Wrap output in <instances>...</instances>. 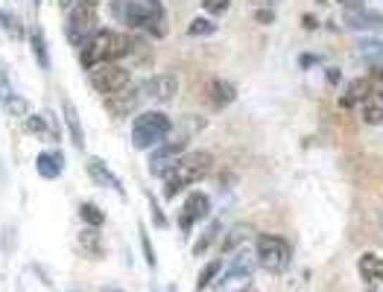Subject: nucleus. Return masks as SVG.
<instances>
[{
    "label": "nucleus",
    "instance_id": "obj_40",
    "mask_svg": "<svg viewBox=\"0 0 383 292\" xmlns=\"http://www.w3.org/2000/svg\"><path fill=\"white\" fill-rule=\"evenodd\" d=\"M339 4L346 6V9H360V6H363V0H339Z\"/></svg>",
    "mask_w": 383,
    "mask_h": 292
},
{
    "label": "nucleus",
    "instance_id": "obj_2",
    "mask_svg": "<svg viewBox=\"0 0 383 292\" xmlns=\"http://www.w3.org/2000/svg\"><path fill=\"white\" fill-rule=\"evenodd\" d=\"M111 15L118 18L120 24L132 27V30H146L156 38H161L164 27V6L158 0H111Z\"/></svg>",
    "mask_w": 383,
    "mask_h": 292
},
{
    "label": "nucleus",
    "instance_id": "obj_26",
    "mask_svg": "<svg viewBox=\"0 0 383 292\" xmlns=\"http://www.w3.org/2000/svg\"><path fill=\"white\" fill-rule=\"evenodd\" d=\"M249 237H252V225H234L232 228V234L222 240V251H234L237 248V243L243 246Z\"/></svg>",
    "mask_w": 383,
    "mask_h": 292
},
{
    "label": "nucleus",
    "instance_id": "obj_45",
    "mask_svg": "<svg viewBox=\"0 0 383 292\" xmlns=\"http://www.w3.org/2000/svg\"><path fill=\"white\" fill-rule=\"evenodd\" d=\"M316 4H331V0H316Z\"/></svg>",
    "mask_w": 383,
    "mask_h": 292
},
{
    "label": "nucleus",
    "instance_id": "obj_33",
    "mask_svg": "<svg viewBox=\"0 0 383 292\" xmlns=\"http://www.w3.org/2000/svg\"><path fill=\"white\" fill-rule=\"evenodd\" d=\"M369 80H372V96L383 100V68H375Z\"/></svg>",
    "mask_w": 383,
    "mask_h": 292
},
{
    "label": "nucleus",
    "instance_id": "obj_35",
    "mask_svg": "<svg viewBox=\"0 0 383 292\" xmlns=\"http://www.w3.org/2000/svg\"><path fill=\"white\" fill-rule=\"evenodd\" d=\"M146 199H149V208H152V220H156V225H158V228H164V225H167V220H164V213H161L158 202L152 199V196H146Z\"/></svg>",
    "mask_w": 383,
    "mask_h": 292
},
{
    "label": "nucleus",
    "instance_id": "obj_14",
    "mask_svg": "<svg viewBox=\"0 0 383 292\" xmlns=\"http://www.w3.org/2000/svg\"><path fill=\"white\" fill-rule=\"evenodd\" d=\"M138 100H141V94H138V88H126V91H120V94H111L108 96V111L114 114V117H129L132 111L138 108Z\"/></svg>",
    "mask_w": 383,
    "mask_h": 292
},
{
    "label": "nucleus",
    "instance_id": "obj_15",
    "mask_svg": "<svg viewBox=\"0 0 383 292\" xmlns=\"http://www.w3.org/2000/svg\"><path fill=\"white\" fill-rule=\"evenodd\" d=\"M35 170L42 179H59V175L65 172V155L62 152H42L35 158Z\"/></svg>",
    "mask_w": 383,
    "mask_h": 292
},
{
    "label": "nucleus",
    "instance_id": "obj_18",
    "mask_svg": "<svg viewBox=\"0 0 383 292\" xmlns=\"http://www.w3.org/2000/svg\"><path fill=\"white\" fill-rule=\"evenodd\" d=\"M357 269H360V278L366 284L383 286V258L380 255H372V251H369V255H363Z\"/></svg>",
    "mask_w": 383,
    "mask_h": 292
},
{
    "label": "nucleus",
    "instance_id": "obj_36",
    "mask_svg": "<svg viewBox=\"0 0 383 292\" xmlns=\"http://www.w3.org/2000/svg\"><path fill=\"white\" fill-rule=\"evenodd\" d=\"M255 21L258 24H275V12L272 9H258L255 12Z\"/></svg>",
    "mask_w": 383,
    "mask_h": 292
},
{
    "label": "nucleus",
    "instance_id": "obj_6",
    "mask_svg": "<svg viewBox=\"0 0 383 292\" xmlns=\"http://www.w3.org/2000/svg\"><path fill=\"white\" fill-rule=\"evenodd\" d=\"M184 146H187V138H176L170 144H161L156 152H149V172L156 175V179H170L184 158L182 155Z\"/></svg>",
    "mask_w": 383,
    "mask_h": 292
},
{
    "label": "nucleus",
    "instance_id": "obj_5",
    "mask_svg": "<svg viewBox=\"0 0 383 292\" xmlns=\"http://www.w3.org/2000/svg\"><path fill=\"white\" fill-rule=\"evenodd\" d=\"M170 132H173V123H170L167 114L144 111L135 117V123H132V144H135V149H152V146H158Z\"/></svg>",
    "mask_w": 383,
    "mask_h": 292
},
{
    "label": "nucleus",
    "instance_id": "obj_42",
    "mask_svg": "<svg viewBox=\"0 0 383 292\" xmlns=\"http://www.w3.org/2000/svg\"><path fill=\"white\" fill-rule=\"evenodd\" d=\"M100 292H126V289H120V286H103Z\"/></svg>",
    "mask_w": 383,
    "mask_h": 292
},
{
    "label": "nucleus",
    "instance_id": "obj_21",
    "mask_svg": "<svg viewBox=\"0 0 383 292\" xmlns=\"http://www.w3.org/2000/svg\"><path fill=\"white\" fill-rule=\"evenodd\" d=\"M357 50L369 58V62H383V35H363L357 42Z\"/></svg>",
    "mask_w": 383,
    "mask_h": 292
},
{
    "label": "nucleus",
    "instance_id": "obj_48",
    "mask_svg": "<svg viewBox=\"0 0 383 292\" xmlns=\"http://www.w3.org/2000/svg\"><path fill=\"white\" fill-rule=\"evenodd\" d=\"M243 292H255V289H243Z\"/></svg>",
    "mask_w": 383,
    "mask_h": 292
},
{
    "label": "nucleus",
    "instance_id": "obj_16",
    "mask_svg": "<svg viewBox=\"0 0 383 292\" xmlns=\"http://www.w3.org/2000/svg\"><path fill=\"white\" fill-rule=\"evenodd\" d=\"M76 251H80V255H85V258H91V260H97V258L106 255L97 228H85V231L76 234Z\"/></svg>",
    "mask_w": 383,
    "mask_h": 292
},
{
    "label": "nucleus",
    "instance_id": "obj_8",
    "mask_svg": "<svg viewBox=\"0 0 383 292\" xmlns=\"http://www.w3.org/2000/svg\"><path fill=\"white\" fill-rule=\"evenodd\" d=\"M65 32H68V42L73 47L88 44L91 35L97 32V18H94V9L85 6V4H76V9L70 12L68 24H65Z\"/></svg>",
    "mask_w": 383,
    "mask_h": 292
},
{
    "label": "nucleus",
    "instance_id": "obj_13",
    "mask_svg": "<svg viewBox=\"0 0 383 292\" xmlns=\"http://www.w3.org/2000/svg\"><path fill=\"white\" fill-rule=\"evenodd\" d=\"M88 175H91V182L94 184H100V187H108V190H114V193H120V196L126 199V187H123V182L114 175L111 170H108V164L103 161V158H91L88 161Z\"/></svg>",
    "mask_w": 383,
    "mask_h": 292
},
{
    "label": "nucleus",
    "instance_id": "obj_12",
    "mask_svg": "<svg viewBox=\"0 0 383 292\" xmlns=\"http://www.w3.org/2000/svg\"><path fill=\"white\" fill-rule=\"evenodd\" d=\"M255 263H258L255 251H252V248H240V255H234L232 266H228V272H225L222 286H232V284H237V281H240V284L249 281V278H252V272H255Z\"/></svg>",
    "mask_w": 383,
    "mask_h": 292
},
{
    "label": "nucleus",
    "instance_id": "obj_10",
    "mask_svg": "<svg viewBox=\"0 0 383 292\" xmlns=\"http://www.w3.org/2000/svg\"><path fill=\"white\" fill-rule=\"evenodd\" d=\"M342 24L351 32H380L383 35V15L380 12H372V9H346L342 12Z\"/></svg>",
    "mask_w": 383,
    "mask_h": 292
},
{
    "label": "nucleus",
    "instance_id": "obj_17",
    "mask_svg": "<svg viewBox=\"0 0 383 292\" xmlns=\"http://www.w3.org/2000/svg\"><path fill=\"white\" fill-rule=\"evenodd\" d=\"M208 100L217 108H225V106H232L237 100V88L228 80H211L208 82Z\"/></svg>",
    "mask_w": 383,
    "mask_h": 292
},
{
    "label": "nucleus",
    "instance_id": "obj_24",
    "mask_svg": "<svg viewBox=\"0 0 383 292\" xmlns=\"http://www.w3.org/2000/svg\"><path fill=\"white\" fill-rule=\"evenodd\" d=\"M220 269H222L220 260H208V263L202 266V272H199V278H196V292H205L211 284H214V281L220 278Z\"/></svg>",
    "mask_w": 383,
    "mask_h": 292
},
{
    "label": "nucleus",
    "instance_id": "obj_4",
    "mask_svg": "<svg viewBox=\"0 0 383 292\" xmlns=\"http://www.w3.org/2000/svg\"><path fill=\"white\" fill-rule=\"evenodd\" d=\"M255 258H258V266L266 269L270 275H281L290 266L293 246L287 237H278V234H260L255 243Z\"/></svg>",
    "mask_w": 383,
    "mask_h": 292
},
{
    "label": "nucleus",
    "instance_id": "obj_29",
    "mask_svg": "<svg viewBox=\"0 0 383 292\" xmlns=\"http://www.w3.org/2000/svg\"><path fill=\"white\" fill-rule=\"evenodd\" d=\"M141 251H144V258H146V266L149 269H156L158 266V258H156V248H152V240H149V234H146V228L141 225Z\"/></svg>",
    "mask_w": 383,
    "mask_h": 292
},
{
    "label": "nucleus",
    "instance_id": "obj_7",
    "mask_svg": "<svg viewBox=\"0 0 383 292\" xmlns=\"http://www.w3.org/2000/svg\"><path fill=\"white\" fill-rule=\"evenodd\" d=\"M91 88L100 91V94H106V96L120 94V91L129 88V70L120 68V65H114V62L97 65V68L91 70Z\"/></svg>",
    "mask_w": 383,
    "mask_h": 292
},
{
    "label": "nucleus",
    "instance_id": "obj_28",
    "mask_svg": "<svg viewBox=\"0 0 383 292\" xmlns=\"http://www.w3.org/2000/svg\"><path fill=\"white\" fill-rule=\"evenodd\" d=\"M4 106H6V111H9V114H15V117H30V103L24 100V96H18V94L6 96Z\"/></svg>",
    "mask_w": 383,
    "mask_h": 292
},
{
    "label": "nucleus",
    "instance_id": "obj_47",
    "mask_svg": "<svg viewBox=\"0 0 383 292\" xmlns=\"http://www.w3.org/2000/svg\"><path fill=\"white\" fill-rule=\"evenodd\" d=\"M369 292H383V289H369Z\"/></svg>",
    "mask_w": 383,
    "mask_h": 292
},
{
    "label": "nucleus",
    "instance_id": "obj_25",
    "mask_svg": "<svg viewBox=\"0 0 383 292\" xmlns=\"http://www.w3.org/2000/svg\"><path fill=\"white\" fill-rule=\"evenodd\" d=\"M30 44H32V53H35V58H38V65L42 68H47L50 65V53H47V38H44V32L42 30H32V35H30Z\"/></svg>",
    "mask_w": 383,
    "mask_h": 292
},
{
    "label": "nucleus",
    "instance_id": "obj_38",
    "mask_svg": "<svg viewBox=\"0 0 383 292\" xmlns=\"http://www.w3.org/2000/svg\"><path fill=\"white\" fill-rule=\"evenodd\" d=\"M299 65L301 68H313V65H319V56L316 53H301L299 56Z\"/></svg>",
    "mask_w": 383,
    "mask_h": 292
},
{
    "label": "nucleus",
    "instance_id": "obj_22",
    "mask_svg": "<svg viewBox=\"0 0 383 292\" xmlns=\"http://www.w3.org/2000/svg\"><path fill=\"white\" fill-rule=\"evenodd\" d=\"M360 114H363V120H366L369 126H380L383 123V100H377V96H369L366 103H360Z\"/></svg>",
    "mask_w": 383,
    "mask_h": 292
},
{
    "label": "nucleus",
    "instance_id": "obj_32",
    "mask_svg": "<svg viewBox=\"0 0 383 292\" xmlns=\"http://www.w3.org/2000/svg\"><path fill=\"white\" fill-rule=\"evenodd\" d=\"M202 9L211 12V15H222L232 9V0H202Z\"/></svg>",
    "mask_w": 383,
    "mask_h": 292
},
{
    "label": "nucleus",
    "instance_id": "obj_30",
    "mask_svg": "<svg viewBox=\"0 0 383 292\" xmlns=\"http://www.w3.org/2000/svg\"><path fill=\"white\" fill-rule=\"evenodd\" d=\"M187 32H190V35H214V32H217V24L208 21V18H194V21H190V27H187Z\"/></svg>",
    "mask_w": 383,
    "mask_h": 292
},
{
    "label": "nucleus",
    "instance_id": "obj_3",
    "mask_svg": "<svg viewBox=\"0 0 383 292\" xmlns=\"http://www.w3.org/2000/svg\"><path fill=\"white\" fill-rule=\"evenodd\" d=\"M211 167H214V158H211V152H205V149L187 152L184 158H182V164L176 167V172L170 175V179H164V196H167V199L179 196L184 187H190L194 182H202L205 175L211 172Z\"/></svg>",
    "mask_w": 383,
    "mask_h": 292
},
{
    "label": "nucleus",
    "instance_id": "obj_11",
    "mask_svg": "<svg viewBox=\"0 0 383 292\" xmlns=\"http://www.w3.org/2000/svg\"><path fill=\"white\" fill-rule=\"evenodd\" d=\"M208 213H211V199L205 196V193H190L182 205V210H179V228L187 234L199 220H205Z\"/></svg>",
    "mask_w": 383,
    "mask_h": 292
},
{
    "label": "nucleus",
    "instance_id": "obj_23",
    "mask_svg": "<svg viewBox=\"0 0 383 292\" xmlns=\"http://www.w3.org/2000/svg\"><path fill=\"white\" fill-rule=\"evenodd\" d=\"M220 231H222V225L220 222H211L208 225V231L202 234V237L194 243V255L196 258H202V255H208V251H211V246H214L217 243V237H220Z\"/></svg>",
    "mask_w": 383,
    "mask_h": 292
},
{
    "label": "nucleus",
    "instance_id": "obj_46",
    "mask_svg": "<svg viewBox=\"0 0 383 292\" xmlns=\"http://www.w3.org/2000/svg\"><path fill=\"white\" fill-rule=\"evenodd\" d=\"M32 4H35V6H38V4H42V0H32Z\"/></svg>",
    "mask_w": 383,
    "mask_h": 292
},
{
    "label": "nucleus",
    "instance_id": "obj_20",
    "mask_svg": "<svg viewBox=\"0 0 383 292\" xmlns=\"http://www.w3.org/2000/svg\"><path fill=\"white\" fill-rule=\"evenodd\" d=\"M65 123H68V132H70V141L76 149H85V132H82V120H80V114H76V108L70 103H65Z\"/></svg>",
    "mask_w": 383,
    "mask_h": 292
},
{
    "label": "nucleus",
    "instance_id": "obj_9",
    "mask_svg": "<svg viewBox=\"0 0 383 292\" xmlns=\"http://www.w3.org/2000/svg\"><path fill=\"white\" fill-rule=\"evenodd\" d=\"M176 91H179V80L173 73H156L149 80H144L138 88V94L152 103H170L176 96Z\"/></svg>",
    "mask_w": 383,
    "mask_h": 292
},
{
    "label": "nucleus",
    "instance_id": "obj_41",
    "mask_svg": "<svg viewBox=\"0 0 383 292\" xmlns=\"http://www.w3.org/2000/svg\"><path fill=\"white\" fill-rule=\"evenodd\" d=\"M301 24L313 30V27H316V18H313V15H304V18H301Z\"/></svg>",
    "mask_w": 383,
    "mask_h": 292
},
{
    "label": "nucleus",
    "instance_id": "obj_34",
    "mask_svg": "<svg viewBox=\"0 0 383 292\" xmlns=\"http://www.w3.org/2000/svg\"><path fill=\"white\" fill-rule=\"evenodd\" d=\"M6 96H12V85H9V73H6V68L0 65V100H6Z\"/></svg>",
    "mask_w": 383,
    "mask_h": 292
},
{
    "label": "nucleus",
    "instance_id": "obj_37",
    "mask_svg": "<svg viewBox=\"0 0 383 292\" xmlns=\"http://www.w3.org/2000/svg\"><path fill=\"white\" fill-rule=\"evenodd\" d=\"M184 126H187V132H202V126H205V120L196 114V117H184Z\"/></svg>",
    "mask_w": 383,
    "mask_h": 292
},
{
    "label": "nucleus",
    "instance_id": "obj_39",
    "mask_svg": "<svg viewBox=\"0 0 383 292\" xmlns=\"http://www.w3.org/2000/svg\"><path fill=\"white\" fill-rule=\"evenodd\" d=\"M339 76H342V73H339V68H328V82H331V85H337V82H339Z\"/></svg>",
    "mask_w": 383,
    "mask_h": 292
},
{
    "label": "nucleus",
    "instance_id": "obj_44",
    "mask_svg": "<svg viewBox=\"0 0 383 292\" xmlns=\"http://www.w3.org/2000/svg\"><path fill=\"white\" fill-rule=\"evenodd\" d=\"M377 220H380V231H383V210H380V213H377Z\"/></svg>",
    "mask_w": 383,
    "mask_h": 292
},
{
    "label": "nucleus",
    "instance_id": "obj_19",
    "mask_svg": "<svg viewBox=\"0 0 383 292\" xmlns=\"http://www.w3.org/2000/svg\"><path fill=\"white\" fill-rule=\"evenodd\" d=\"M369 96H372V80L366 76V80H354V82L349 85V91L342 94L339 106H342V108H354L357 103H366Z\"/></svg>",
    "mask_w": 383,
    "mask_h": 292
},
{
    "label": "nucleus",
    "instance_id": "obj_27",
    "mask_svg": "<svg viewBox=\"0 0 383 292\" xmlns=\"http://www.w3.org/2000/svg\"><path fill=\"white\" fill-rule=\"evenodd\" d=\"M80 217H82V222H85L88 228H100V225L106 222V213H103L97 205H91V202H82V205H80Z\"/></svg>",
    "mask_w": 383,
    "mask_h": 292
},
{
    "label": "nucleus",
    "instance_id": "obj_31",
    "mask_svg": "<svg viewBox=\"0 0 383 292\" xmlns=\"http://www.w3.org/2000/svg\"><path fill=\"white\" fill-rule=\"evenodd\" d=\"M27 129H30V134H38V138L50 134V129H47V117H42V114H30V117H27Z\"/></svg>",
    "mask_w": 383,
    "mask_h": 292
},
{
    "label": "nucleus",
    "instance_id": "obj_1",
    "mask_svg": "<svg viewBox=\"0 0 383 292\" xmlns=\"http://www.w3.org/2000/svg\"><path fill=\"white\" fill-rule=\"evenodd\" d=\"M132 53V35H120L111 30H97L91 35V42L80 47V65L85 70H94L97 65L118 62Z\"/></svg>",
    "mask_w": 383,
    "mask_h": 292
},
{
    "label": "nucleus",
    "instance_id": "obj_43",
    "mask_svg": "<svg viewBox=\"0 0 383 292\" xmlns=\"http://www.w3.org/2000/svg\"><path fill=\"white\" fill-rule=\"evenodd\" d=\"M73 4H80V0H62V6H73Z\"/></svg>",
    "mask_w": 383,
    "mask_h": 292
}]
</instances>
